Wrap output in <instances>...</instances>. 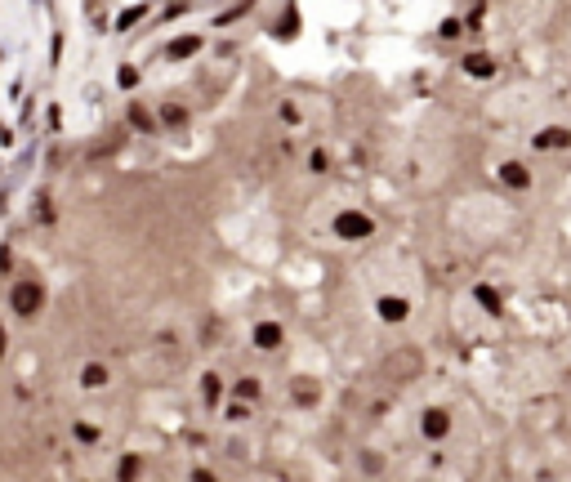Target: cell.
Returning <instances> with one entry per match:
<instances>
[{
	"mask_svg": "<svg viewBox=\"0 0 571 482\" xmlns=\"http://www.w3.org/2000/svg\"><path fill=\"white\" fill-rule=\"evenodd\" d=\"M531 148L544 152V156H563V152H571V125H540L536 135H531Z\"/></svg>",
	"mask_w": 571,
	"mask_h": 482,
	"instance_id": "obj_2",
	"label": "cell"
},
{
	"mask_svg": "<svg viewBox=\"0 0 571 482\" xmlns=\"http://www.w3.org/2000/svg\"><path fill=\"white\" fill-rule=\"evenodd\" d=\"M495 184L509 188V192H531L536 188V170H531V161H522V156H504V161L495 165Z\"/></svg>",
	"mask_w": 571,
	"mask_h": 482,
	"instance_id": "obj_1",
	"label": "cell"
},
{
	"mask_svg": "<svg viewBox=\"0 0 571 482\" xmlns=\"http://www.w3.org/2000/svg\"><path fill=\"white\" fill-rule=\"evenodd\" d=\"M420 433L429 442H442L446 433H451V411H442V406H429V411L420 415Z\"/></svg>",
	"mask_w": 571,
	"mask_h": 482,
	"instance_id": "obj_3",
	"label": "cell"
},
{
	"mask_svg": "<svg viewBox=\"0 0 571 482\" xmlns=\"http://www.w3.org/2000/svg\"><path fill=\"white\" fill-rule=\"evenodd\" d=\"M465 71L469 76H478V81H491L495 76V58L482 50V54H465Z\"/></svg>",
	"mask_w": 571,
	"mask_h": 482,
	"instance_id": "obj_4",
	"label": "cell"
}]
</instances>
